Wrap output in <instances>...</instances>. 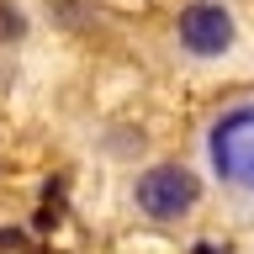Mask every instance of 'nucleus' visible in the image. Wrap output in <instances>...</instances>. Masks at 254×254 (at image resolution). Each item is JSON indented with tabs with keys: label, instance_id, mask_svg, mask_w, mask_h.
<instances>
[{
	"label": "nucleus",
	"instance_id": "obj_3",
	"mask_svg": "<svg viewBox=\"0 0 254 254\" xmlns=\"http://www.w3.org/2000/svg\"><path fill=\"white\" fill-rule=\"evenodd\" d=\"M180 43L190 53H201V59H217L233 43V16L222 11V5H212V0H196V5L180 11Z\"/></svg>",
	"mask_w": 254,
	"mask_h": 254
},
{
	"label": "nucleus",
	"instance_id": "obj_1",
	"mask_svg": "<svg viewBox=\"0 0 254 254\" xmlns=\"http://www.w3.org/2000/svg\"><path fill=\"white\" fill-rule=\"evenodd\" d=\"M196 196H201V186H196V175H190L186 164H154V170L138 175V206L148 217H159V222L190 212Z\"/></svg>",
	"mask_w": 254,
	"mask_h": 254
},
{
	"label": "nucleus",
	"instance_id": "obj_2",
	"mask_svg": "<svg viewBox=\"0 0 254 254\" xmlns=\"http://www.w3.org/2000/svg\"><path fill=\"white\" fill-rule=\"evenodd\" d=\"M212 164H217L222 180L254 190V111H228L217 127H212Z\"/></svg>",
	"mask_w": 254,
	"mask_h": 254
}]
</instances>
